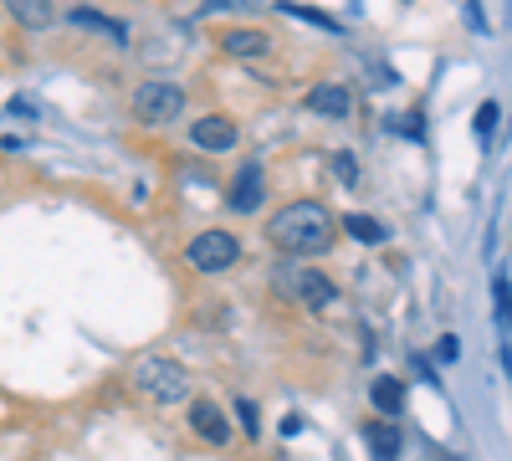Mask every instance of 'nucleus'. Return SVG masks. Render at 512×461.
Returning a JSON list of instances; mask_svg holds the SVG:
<instances>
[{
  "instance_id": "1",
  "label": "nucleus",
  "mask_w": 512,
  "mask_h": 461,
  "mask_svg": "<svg viewBox=\"0 0 512 461\" xmlns=\"http://www.w3.org/2000/svg\"><path fill=\"white\" fill-rule=\"evenodd\" d=\"M333 236H338V226L323 200H292L267 221V241L277 251H287V257H323Z\"/></svg>"
},
{
  "instance_id": "2",
  "label": "nucleus",
  "mask_w": 512,
  "mask_h": 461,
  "mask_svg": "<svg viewBox=\"0 0 512 461\" xmlns=\"http://www.w3.org/2000/svg\"><path fill=\"white\" fill-rule=\"evenodd\" d=\"M134 385H139L144 400H154V405H185L190 374H185V364L164 359V354H144V359L134 364Z\"/></svg>"
},
{
  "instance_id": "3",
  "label": "nucleus",
  "mask_w": 512,
  "mask_h": 461,
  "mask_svg": "<svg viewBox=\"0 0 512 461\" xmlns=\"http://www.w3.org/2000/svg\"><path fill=\"white\" fill-rule=\"evenodd\" d=\"M277 292H282V298H292V303H303V308H328L338 298L333 277H323L313 267H297V262L277 272Z\"/></svg>"
},
{
  "instance_id": "4",
  "label": "nucleus",
  "mask_w": 512,
  "mask_h": 461,
  "mask_svg": "<svg viewBox=\"0 0 512 461\" xmlns=\"http://www.w3.org/2000/svg\"><path fill=\"white\" fill-rule=\"evenodd\" d=\"M185 113V88L180 82H144V88H134V118L139 123H175Z\"/></svg>"
},
{
  "instance_id": "5",
  "label": "nucleus",
  "mask_w": 512,
  "mask_h": 461,
  "mask_svg": "<svg viewBox=\"0 0 512 461\" xmlns=\"http://www.w3.org/2000/svg\"><path fill=\"white\" fill-rule=\"evenodd\" d=\"M185 257H190L195 272H226V267L241 262V241H236L231 231H200V236L190 241Z\"/></svg>"
},
{
  "instance_id": "6",
  "label": "nucleus",
  "mask_w": 512,
  "mask_h": 461,
  "mask_svg": "<svg viewBox=\"0 0 512 461\" xmlns=\"http://www.w3.org/2000/svg\"><path fill=\"white\" fill-rule=\"evenodd\" d=\"M226 200H231V211L236 216H251L256 205L267 200V170L256 159H246L241 170H236V180H231V190H226Z\"/></svg>"
},
{
  "instance_id": "7",
  "label": "nucleus",
  "mask_w": 512,
  "mask_h": 461,
  "mask_svg": "<svg viewBox=\"0 0 512 461\" xmlns=\"http://www.w3.org/2000/svg\"><path fill=\"white\" fill-rule=\"evenodd\" d=\"M236 139H241V129H236V118H226V113H205V118L190 123V144H195V149L226 154Z\"/></svg>"
},
{
  "instance_id": "8",
  "label": "nucleus",
  "mask_w": 512,
  "mask_h": 461,
  "mask_svg": "<svg viewBox=\"0 0 512 461\" xmlns=\"http://www.w3.org/2000/svg\"><path fill=\"white\" fill-rule=\"evenodd\" d=\"M308 113L318 118H354V93L344 88V82H318V88H308Z\"/></svg>"
},
{
  "instance_id": "9",
  "label": "nucleus",
  "mask_w": 512,
  "mask_h": 461,
  "mask_svg": "<svg viewBox=\"0 0 512 461\" xmlns=\"http://www.w3.org/2000/svg\"><path fill=\"white\" fill-rule=\"evenodd\" d=\"M190 426H195V436H205L210 446H226V441H231L226 410H221L216 400H195V405H190Z\"/></svg>"
},
{
  "instance_id": "10",
  "label": "nucleus",
  "mask_w": 512,
  "mask_h": 461,
  "mask_svg": "<svg viewBox=\"0 0 512 461\" xmlns=\"http://www.w3.org/2000/svg\"><path fill=\"white\" fill-rule=\"evenodd\" d=\"M6 11L26 26V31H47L57 21V0H6Z\"/></svg>"
},
{
  "instance_id": "11",
  "label": "nucleus",
  "mask_w": 512,
  "mask_h": 461,
  "mask_svg": "<svg viewBox=\"0 0 512 461\" xmlns=\"http://www.w3.org/2000/svg\"><path fill=\"white\" fill-rule=\"evenodd\" d=\"M364 441H369V456H374V461H395L400 446H405V436H400L390 421H369V426H364Z\"/></svg>"
},
{
  "instance_id": "12",
  "label": "nucleus",
  "mask_w": 512,
  "mask_h": 461,
  "mask_svg": "<svg viewBox=\"0 0 512 461\" xmlns=\"http://www.w3.org/2000/svg\"><path fill=\"white\" fill-rule=\"evenodd\" d=\"M67 21L72 26H88V31H103L113 47H128V26L123 21H113V16H103V11H88V6H77V11H67Z\"/></svg>"
},
{
  "instance_id": "13",
  "label": "nucleus",
  "mask_w": 512,
  "mask_h": 461,
  "mask_svg": "<svg viewBox=\"0 0 512 461\" xmlns=\"http://www.w3.org/2000/svg\"><path fill=\"white\" fill-rule=\"evenodd\" d=\"M369 400H374V410L390 421V415H400L405 410V385L400 380H390V374H379V380L369 385Z\"/></svg>"
},
{
  "instance_id": "14",
  "label": "nucleus",
  "mask_w": 512,
  "mask_h": 461,
  "mask_svg": "<svg viewBox=\"0 0 512 461\" xmlns=\"http://www.w3.org/2000/svg\"><path fill=\"white\" fill-rule=\"evenodd\" d=\"M221 47H226L231 57H262V52H267V36L251 31V26H241V31H226V36H221Z\"/></svg>"
},
{
  "instance_id": "15",
  "label": "nucleus",
  "mask_w": 512,
  "mask_h": 461,
  "mask_svg": "<svg viewBox=\"0 0 512 461\" xmlns=\"http://www.w3.org/2000/svg\"><path fill=\"white\" fill-rule=\"evenodd\" d=\"M344 231H349L354 241H364V246H384V241H390L374 216H349V221H344Z\"/></svg>"
},
{
  "instance_id": "16",
  "label": "nucleus",
  "mask_w": 512,
  "mask_h": 461,
  "mask_svg": "<svg viewBox=\"0 0 512 461\" xmlns=\"http://www.w3.org/2000/svg\"><path fill=\"white\" fill-rule=\"evenodd\" d=\"M277 11H282V16H297V21H308V26H323V31H338V21H333V16H323V11H308V6H292V0H282Z\"/></svg>"
},
{
  "instance_id": "17",
  "label": "nucleus",
  "mask_w": 512,
  "mask_h": 461,
  "mask_svg": "<svg viewBox=\"0 0 512 461\" xmlns=\"http://www.w3.org/2000/svg\"><path fill=\"white\" fill-rule=\"evenodd\" d=\"M267 0H205L200 16H221V11H262Z\"/></svg>"
},
{
  "instance_id": "18",
  "label": "nucleus",
  "mask_w": 512,
  "mask_h": 461,
  "mask_svg": "<svg viewBox=\"0 0 512 461\" xmlns=\"http://www.w3.org/2000/svg\"><path fill=\"white\" fill-rule=\"evenodd\" d=\"M236 415H241L246 436H262V415H256V400H236Z\"/></svg>"
},
{
  "instance_id": "19",
  "label": "nucleus",
  "mask_w": 512,
  "mask_h": 461,
  "mask_svg": "<svg viewBox=\"0 0 512 461\" xmlns=\"http://www.w3.org/2000/svg\"><path fill=\"white\" fill-rule=\"evenodd\" d=\"M497 118H502V108H497V103H482V108H477V134H482V139H492Z\"/></svg>"
},
{
  "instance_id": "20",
  "label": "nucleus",
  "mask_w": 512,
  "mask_h": 461,
  "mask_svg": "<svg viewBox=\"0 0 512 461\" xmlns=\"http://www.w3.org/2000/svg\"><path fill=\"white\" fill-rule=\"evenodd\" d=\"M333 175L344 180V185H354V180H359V164H354V154H333Z\"/></svg>"
},
{
  "instance_id": "21",
  "label": "nucleus",
  "mask_w": 512,
  "mask_h": 461,
  "mask_svg": "<svg viewBox=\"0 0 512 461\" xmlns=\"http://www.w3.org/2000/svg\"><path fill=\"white\" fill-rule=\"evenodd\" d=\"M456 354H461V344H456V339H441V344H436V359H446V364H451Z\"/></svg>"
},
{
  "instance_id": "22",
  "label": "nucleus",
  "mask_w": 512,
  "mask_h": 461,
  "mask_svg": "<svg viewBox=\"0 0 512 461\" xmlns=\"http://www.w3.org/2000/svg\"><path fill=\"white\" fill-rule=\"evenodd\" d=\"M31 113H36V108H31L26 98H16V103H11V118H31Z\"/></svg>"
}]
</instances>
